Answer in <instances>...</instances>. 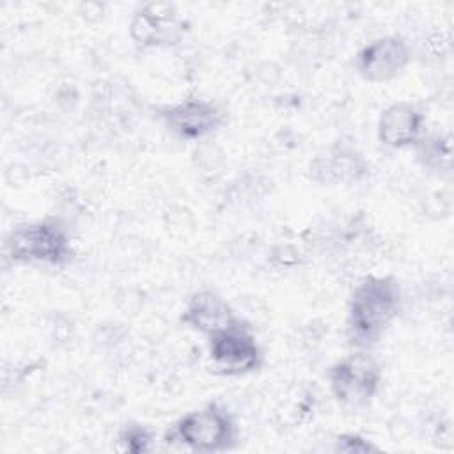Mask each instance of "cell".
Wrapping results in <instances>:
<instances>
[{
	"label": "cell",
	"mask_w": 454,
	"mask_h": 454,
	"mask_svg": "<svg viewBox=\"0 0 454 454\" xmlns=\"http://www.w3.org/2000/svg\"><path fill=\"white\" fill-rule=\"evenodd\" d=\"M163 126L184 142H199L207 138L225 122L223 110L211 99L186 98L179 103L160 108Z\"/></svg>",
	"instance_id": "obj_6"
},
{
	"label": "cell",
	"mask_w": 454,
	"mask_h": 454,
	"mask_svg": "<svg viewBox=\"0 0 454 454\" xmlns=\"http://www.w3.org/2000/svg\"><path fill=\"white\" fill-rule=\"evenodd\" d=\"M403 309L401 284L392 275H369L348 301L346 335L355 349L374 348Z\"/></svg>",
	"instance_id": "obj_1"
},
{
	"label": "cell",
	"mask_w": 454,
	"mask_h": 454,
	"mask_svg": "<svg viewBox=\"0 0 454 454\" xmlns=\"http://www.w3.org/2000/svg\"><path fill=\"white\" fill-rule=\"evenodd\" d=\"M424 114L408 101L388 105L378 117V140L388 149L415 147L424 137Z\"/></svg>",
	"instance_id": "obj_10"
},
{
	"label": "cell",
	"mask_w": 454,
	"mask_h": 454,
	"mask_svg": "<svg viewBox=\"0 0 454 454\" xmlns=\"http://www.w3.org/2000/svg\"><path fill=\"white\" fill-rule=\"evenodd\" d=\"M184 21L167 2H151L140 7L129 23V37L138 48H168L181 43Z\"/></svg>",
	"instance_id": "obj_7"
},
{
	"label": "cell",
	"mask_w": 454,
	"mask_h": 454,
	"mask_svg": "<svg viewBox=\"0 0 454 454\" xmlns=\"http://www.w3.org/2000/svg\"><path fill=\"white\" fill-rule=\"evenodd\" d=\"M328 385L333 399L344 408H364L378 394L381 367L369 349H356L330 365Z\"/></svg>",
	"instance_id": "obj_4"
},
{
	"label": "cell",
	"mask_w": 454,
	"mask_h": 454,
	"mask_svg": "<svg viewBox=\"0 0 454 454\" xmlns=\"http://www.w3.org/2000/svg\"><path fill=\"white\" fill-rule=\"evenodd\" d=\"M5 252L18 264L64 266L73 259L69 231L57 218L16 225L5 238Z\"/></svg>",
	"instance_id": "obj_3"
},
{
	"label": "cell",
	"mask_w": 454,
	"mask_h": 454,
	"mask_svg": "<svg viewBox=\"0 0 454 454\" xmlns=\"http://www.w3.org/2000/svg\"><path fill=\"white\" fill-rule=\"evenodd\" d=\"M410 62V44L399 35H383L358 50L355 69L365 82L385 83L397 78Z\"/></svg>",
	"instance_id": "obj_8"
},
{
	"label": "cell",
	"mask_w": 454,
	"mask_h": 454,
	"mask_svg": "<svg viewBox=\"0 0 454 454\" xmlns=\"http://www.w3.org/2000/svg\"><path fill=\"white\" fill-rule=\"evenodd\" d=\"M238 422L220 403H207L181 415L165 433L168 445L202 454L227 452L238 443Z\"/></svg>",
	"instance_id": "obj_2"
},
{
	"label": "cell",
	"mask_w": 454,
	"mask_h": 454,
	"mask_svg": "<svg viewBox=\"0 0 454 454\" xmlns=\"http://www.w3.org/2000/svg\"><path fill=\"white\" fill-rule=\"evenodd\" d=\"M241 317L236 316L231 303L213 289L195 291L184 303L179 321L206 337H211Z\"/></svg>",
	"instance_id": "obj_9"
},
{
	"label": "cell",
	"mask_w": 454,
	"mask_h": 454,
	"mask_svg": "<svg viewBox=\"0 0 454 454\" xmlns=\"http://www.w3.org/2000/svg\"><path fill=\"white\" fill-rule=\"evenodd\" d=\"M365 161L348 147H335L310 163V177L321 184L356 183L365 176Z\"/></svg>",
	"instance_id": "obj_11"
},
{
	"label": "cell",
	"mask_w": 454,
	"mask_h": 454,
	"mask_svg": "<svg viewBox=\"0 0 454 454\" xmlns=\"http://www.w3.org/2000/svg\"><path fill=\"white\" fill-rule=\"evenodd\" d=\"M207 356L213 371L222 376L252 374L264 360L255 335L243 319L207 337Z\"/></svg>",
	"instance_id": "obj_5"
},
{
	"label": "cell",
	"mask_w": 454,
	"mask_h": 454,
	"mask_svg": "<svg viewBox=\"0 0 454 454\" xmlns=\"http://www.w3.org/2000/svg\"><path fill=\"white\" fill-rule=\"evenodd\" d=\"M333 450L342 454H369L378 452L380 447L358 433H340L333 440Z\"/></svg>",
	"instance_id": "obj_14"
},
{
	"label": "cell",
	"mask_w": 454,
	"mask_h": 454,
	"mask_svg": "<svg viewBox=\"0 0 454 454\" xmlns=\"http://www.w3.org/2000/svg\"><path fill=\"white\" fill-rule=\"evenodd\" d=\"M117 447L119 450L133 454L149 452L154 447V433L144 424L128 422L117 433Z\"/></svg>",
	"instance_id": "obj_13"
},
{
	"label": "cell",
	"mask_w": 454,
	"mask_h": 454,
	"mask_svg": "<svg viewBox=\"0 0 454 454\" xmlns=\"http://www.w3.org/2000/svg\"><path fill=\"white\" fill-rule=\"evenodd\" d=\"M419 161L431 170H449L452 160V145L450 137L445 135H424L417 145Z\"/></svg>",
	"instance_id": "obj_12"
}]
</instances>
